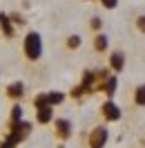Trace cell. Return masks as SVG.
I'll return each mask as SVG.
<instances>
[{
	"instance_id": "obj_6",
	"label": "cell",
	"mask_w": 145,
	"mask_h": 148,
	"mask_svg": "<svg viewBox=\"0 0 145 148\" xmlns=\"http://www.w3.org/2000/svg\"><path fill=\"white\" fill-rule=\"evenodd\" d=\"M0 32H2L5 38H14L16 36V25L11 23L9 14H5V11H0Z\"/></svg>"
},
{
	"instance_id": "obj_11",
	"label": "cell",
	"mask_w": 145,
	"mask_h": 148,
	"mask_svg": "<svg viewBox=\"0 0 145 148\" xmlns=\"http://www.w3.org/2000/svg\"><path fill=\"white\" fill-rule=\"evenodd\" d=\"M36 121L38 123H51L54 121V108L51 106H47V108H40V110H36Z\"/></svg>"
},
{
	"instance_id": "obj_13",
	"label": "cell",
	"mask_w": 145,
	"mask_h": 148,
	"mask_svg": "<svg viewBox=\"0 0 145 148\" xmlns=\"http://www.w3.org/2000/svg\"><path fill=\"white\" fill-rule=\"evenodd\" d=\"M134 106L145 108V83L136 85V90H134Z\"/></svg>"
},
{
	"instance_id": "obj_12",
	"label": "cell",
	"mask_w": 145,
	"mask_h": 148,
	"mask_svg": "<svg viewBox=\"0 0 145 148\" xmlns=\"http://www.w3.org/2000/svg\"><path fill=\"white\" fill-rule=\"evenodd\" d=\"M22 114H25V112H22V106H20V103H16V106L11 108V112H9V126H16V123H20V121L25 119Z\"/></svg>"
},
{
	"instance_id": "obj_14",
	"label": "cell",
	"mask_w": 145,
	"mask_h": 148,
	"mask_svg": "<svg viewBox=\"0 0 145 148\" xmlns=\"http://www.w3.org/2000/svg\"><path fill=\"white\" fill-rule=\"evenodd\" d=\"M47 97H49V106L54 108V106H60V103L65 101V97H67V94L60 92V90H51V92H47Z\"/></svg>"
},
{
	"instance_id": "obj_3",
	"label": "cell",
	"mask_w": 145,
	"mask_h": 148,
	"mask_svg": "<svg viewBox=\"0 0 145 148\" xmlns=\"http://www.w3.org/2000/svg\"><path fill=\"white\" fill-rule=\"evenodd\" d=\"M100 114H103V119L107 121V123H116L123 117V110H121V106L114 99H105L103 106H100Z\"/></svg>"
},
{
	"instance_id": "obj_18",
	"label": "cell",
	"mask_w": 145,
	"mask_h": 148,
	"mask_svg": "<svg viewBox=\"0 0 145 148\" xmlns=\"http://www.w3.org/2000/svg\"><path fill=\"white\" fill-rule=\"evenodd\" d=\"M85 94H87V92H85V90H83V85L78 83V85H74V88H72V92H69V97H72V99H83Z\"/></svg>"
},
{
	"instance_id": "obj_4",
	"label": "cell",
	"mask_w": 145,
	"mask_h": 148,
	"mask_svg": "<svg viewBox=\"0 0 145 148\" xmlns=\"http://www.w3.org/2000/svg\"><path fill=\"white\" fill-rule=\"evenodd\" d=\"M74 132V126L69 119H65V117H58V119H54V135L56 139H60V141H67V139L72 137Z\"/></svg>"
},
{
	"instance_id": "obj_2",
	"label": "cell",
	"mask_w": 145,
	"mask_h": 148,
	"mask_svg": "<svg viewBox=\"0 0 145 148\" xmlns=\"http://www.w3.org/2000/svg\"><path fill=\"white\" fill-rule=\"evenodd\" d=\"M107 141H109L107 126H94L87 132V148H105Z\"/></svg>"
},
{
	"instance_id": "obj_15",
	"label": "cell",
	"mask_w": 145,
	"mask_h": 148,
	"mask_svg": "<svg viewBox=\"0 0 145 148\" xmlns=\"http://www.w3.org/2000/svg\"><path fill=\"white\" fill-rule=\"evenodd\" d=\"M49 106V97H47V92H40L34 97V108L36 110H40V108H47Z\"/></svg>"
},
{
	"instance_id": "obj_10",
	"label": "cell",
	"mask_w": 145,
	"mask_h": 148,
	"mask_svg": "<svg viewBox=\"0 0 145 148\" xmlns=\"http://www.w3.org/2000/svg\"><path fill=\"white\" fill-rule=\"evenodd\" d=\"M116 90H118V79H116V74H112L107 81L103 83V92H105V97H107V99H114Z\"/></svg>"
},
{
	"instance_id": "obj_9",
	"label": "cell",
	"mask_w": 145,
	"mask_h": 148,
	"mask_svg": "<svg viewBox=\"0 0 145 148\" xmlns=\"http://www.w3.org/2000/svg\"><path fill=\"white\" fill-rule=\"evenodd\" d=\"M94 52H98V54H105L107 52V47H109V38L100 32V34H94Z\"/></svg>"
},
{
	"instance_id": "obj_16",
	"label": "cell",
	"mask_w": 145,
	"mask_h": 148,
	"mask_svg": "<svg viewBox=\"0 0 145 148\" xmlns=\"http://www.w3.org/2000/svg\"><path fill=\"white\" fill-rule=\"evenodd\" d=\"M81 43H83V38L78 36V34H72V36H67V49H78L81 47Z\"/></svg>"
},
{
	"instance_id": "obj_22",
	"label": "cell",
	"mask_w": 145,
	"mask_h": 148,
	"mask_svg": "<svg viewBox=\"0 0 145 148\" xmlns=\"http://www.w3.org/2000/svg\"><path fill=\"white\" fill-rule=\"evenodd\" d=\"M85 2H89V0H85Z\"/></svg>"
},
{
	"instance_id": "obj_21",
	"label": "cell",
	"mask_w": 145,
	"mask_h": 148,
	"mask_svg": "<svg viewBox=\"0 0 145 148\" xmlns=\"http://www.w3.org/2000/svg\"><path fill=\"white\" fill-rule=\"evenodd\" d=\"M9 18H11L14 25H25V18H22L20 14H9Z\"/></svg>"
},
{
	"instance_id": "obj_7",
	"label": "cell",
	"mask_w": 145,
	"mask_h": 148,
	"mask_svg": "<svg viewBox=\"0 0 145 148\" xmlns=\"http://www.w3.org/2000/svg\"><path fill=\"white\" fill-rule=\"evenodd\" d=\"M81 85H83V90H85L87 94L96 92V74H94V70H85V72H83Z\"/></svg>"
},
{
	"instance_id": "obj_20",
	"label": "cell",
	"mask_w": 145,
	"mask_h": 148,
	"mask_svg": "<svg viewBox=\"0 0 145 148\" xmlns=\"http://www.w3.org/2000/svg\"><path fill=\"white\" fill-rule=\"evenodd\" d=\"M100 7H105V9H116L118 7V0H98Z\"/></svg>"
},
{
	"instance_id": "obj_8",
	"label": "cell",
	"mask_w": 145,
	"mask_h": 148,
	"mask_svg": "<svg viewBox=\"0 0 145 148\" xmlns=\"http://www.w3.org/2000/svg\"><path fill=\"white\" fill-rule=\"evenodd\" d=\"M7 97L14 99V101L22 99V97H25V83H22V81H14V83H9V85H7Z\"/></svg>"
},
{
	"instance_id": "obj_19",
	"label": "cell",
	"mask_w": 145,
	"mask_h": 148,
	"mask_svg": "<svg viewBox=\"0 0 145 148\" xmlns=\"http://www.w3.org/2000/svg\"><path fill=\"white\" fill-rule=\"evenodd\" d=\"M134 27L141 32V34H145V14H141V16H136L134 20Z\"/></svg>"
},
{
	"instance_id": "obj_5",
	"label": "cell",
	"mask_w": 145,
	"mask_h": 148,
	"mask_svg": "<svg viewBox=\"0 0 145 148\" xmlns=\"http://www.w3.org/2000/svg\"><path fill=\"white\" fill-rule=\"evenodd\" d=\"M107 67L112 70V74H121L123 70H125V54L121 52V49H116V52H112L107 58Z\"/></svg>"
},
{
	"instance_id": "obj_1",
	"label": "cell",
	"mask_w": 145,
	"mask_h": 148,
	"mask_svg": "<svg viewBox=\"0 0 145 148\" xmlns=\"http://www.w3.org/2000/svg\"><path fill=\"white\" fill-rule=\"evenodd\" d=\"M22 52L27 56V61H40V56H43V36L38 32H27V36L22 38Z\"/></svg>"
},
{
	"instance_id": "obj_17",
	"label": "cell",
	"mask_w": 145,
	"mask_h": 148,
	"mask_svg": "<svg viewBox=\"0 0 145 148\" xmlns=\"http://www.w3.org/2000/svg\"><path fill=\"white\" fill-rule=\"evenodd\" d=\"M89 29L94 32V34H100V29H103V18L91 16V18H89Z\"/></svg>"
}]
</instances>
